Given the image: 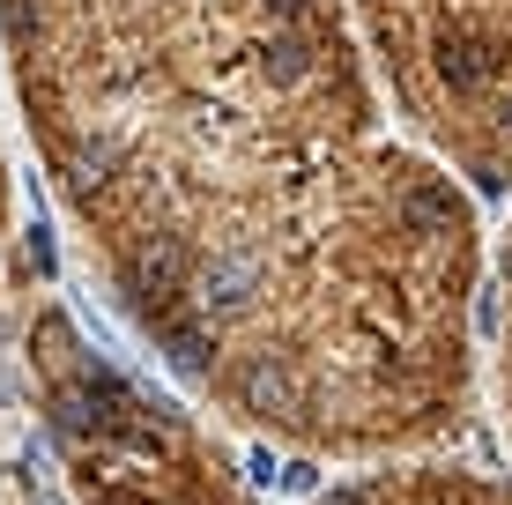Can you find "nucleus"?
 <instances>
[{"instance_id":"1","label":"nucleus","mask_w":512,"mask_h":505,"mask_svg":"<svg viewBox=\"0 0 512 505\" xmlns=\"http://www.w3.org/2000/svg\"><path fill=\"white\" fill-rule=\"evenodd\" d=\"M23 134L193 402L305 461L475 416L483 223L342 0H0Z\"/></svg>"},{"instance_id":"2","label":"nucleus","mask_w":512,"mask_h":505,"mask_svg":"<svg viewBox=\"0 0 512 505\" xmlns=\"http://www.w3.org/2000/svg\"><path fill=\"white\" fill-rule=\"evenodd\" d=\"M379 90L468 194H512V0H342Z\"/></svg>"},{"instance_id":"3","label":"nucleus","mask_w":512,"mask_h":505,"mask_svg":"<svg viewBox=\"0 0 512 505\" xmlns=\"http://www.w3.org/2000/svg\"><path fill=\"white\" fill-rule=\"evenodd\" d=\"M30 379L82 505H245L216 439L97 357L60 305L30 320Z\"/></svg>"},{"instance_id":"4","label":"nucleus","mask_w":512,"mask_h":505,"mask_svg":"<svg viewBox=\"0 0 512 505\" xmlns=\"http://www.w3.org/2000/svg\"><path fill=\"white\" fill-rule=\"evenodd\" d=\"M312 505H512V476L401 454V461H364V476L334 483Z\"/></svg>"},{"instance_id":"5","label":"nucleus","mask_w":512,"mask_h":505,"mask_svg":"<svg viewBox=\"0 0 512 505\" xmlns=\"http://www.w3.org/2000/svg\"><path fill=\"white\" fill-rule=\"evenodd\" d=\"M490 283H498V402H505V424H512V231L498 246Z\"/></svg>"},{"instance_id":"6","label":"nucleus","mask_w":512,"mask_h":505,"mask_svg":"<svg viewBox=\"0 0 512 505\" xmlns=\"http://www.w3.org/2000/svg\"><path fill=\"white\" fill-rule=\"evenodd\" d=\"M0 253H8V156H0Z\"/></svg>"}]
</instances>
